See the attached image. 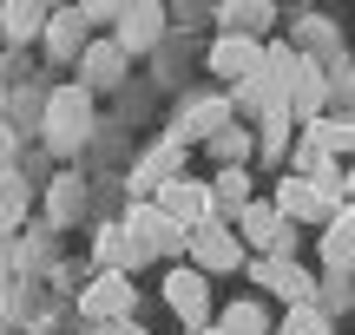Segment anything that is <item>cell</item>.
I'll use <instances>...</instances> for the list:
<instances>
[{
    "label": "cell",
    "mask_w": 355,
    "mask_h": 335,
    "mask_svg": "<svg viewBox=\"0 0 355 335\" xmlns=\"http://www.w3.org/2000/svg\"><path fill=\"white\" fill-rule=\"evenodd\" d=\"M92 138V92L86 86H53L46 92V145L53 152H79Z\"/></svg>",
    "instance_id": "1"
},
{
    "label": "cell",
    "mask_w": 355,
    "mask_h": 335,
    "mask_svg": "<svg viewBox=\"0 0 355 335\" xmlns=\"http://www.w3.org/2000/svg\"><path fill=\"white\" fill-rule=\"evenodd\" d=\"M165 302H171V316H178L191 335L217 329V309H211V276H204L198 263H178V270H165Z\"/></svg>",
    "instance_id": "2"
},
{
    "label": "cell",
    "mask_w": 355,
    "mask_h": 335,
    "mask_svg": "<svg viewBox=\"0 0 355 335\" xmlns=\"http://www.w3.org/2000/svg\"><path fill=\"white\" fill-rule=\"evenodd\" d=\"M211 73L230 79L237 92H243V86H263V79H270V46H263V39H250V33H217Z\"/></svg>",
    "instance_id": "3"
},
{
    "label": "cell",
    "mask_w": 355,
    "mask_h": 335,
    "mask_svg": "<svg viewBox=\"0 0 355 335\" xmlns=\"http://www.w3.org/2000/svg\"><path fill=\"white\" fill-rule=\"evenodd\" d=\"M125 230L145 244V257H158V263H171V257H191V230L178 217H165L158 204H132L125 210Z\"/></svg>",
    "instance_id": "4"
},
{
    "label": "cell",
    "mask_w": 355,
    "mask_h": 335,
    "mask_svg": "<svg viewBox=\"0 0 355 335\" xmlns=\"http://www.w3.org/2000/svg\"><path fill=\"white\" fill-rule=\"evenodd\" d=\"M132 302H139L132 276H112V270H99V276H92V289H79V316H86L92 329H105V323H132Z\"/></svg>",
    "instance_id": "5"
},
{
    "label": "cell",
    "mask_w": 355,
    "mask_h": 335,
    "mask_svg": "<svg viewBox=\"0 0 355 335\" xmlns=\"http://www.w3.org/2000/svg\"><path fill=\"white\" fill-rule=\"evenodd\" d=\"M191 263H198L204 276H230V270H243V237L230 230L224 217H211L204 230H191Z\"/></svg>",
    "instance_id": "6"
},
{
    "label": "cell",
    "mask_w": 355,
    "mask_h": 335,
    "mask_svg": "<svg viewBox=\"0 0 355 335\" xmlns=\"http://www.w3.org/2000/svg\"><path fill=\"white\" fill-rule=\"evenodd\" d=\"M152 204L165 210V217H178L184 230H204V224L217 217V204H211V184H198V178H171L165 191L152 197Z\"/></svg>",
    "instance_id": "7"
},
{
    "label": "cell",
    "mask_w": 355,
    "mask_h": 335,
    "mask_svg": "<svg viewBox=\"0 0 355 335\" xmlns=\"http://www.w3.org/2000/svg\"><path fill=\"white\" fill-rule=\"evenodd\" d=\"M237 237L243 250H270V257H290V217H283L277 204H250L237 217Z\"/></svg>",
    "instance_id": "8"
},
{
    "label": "cell",
    "mask_w": 355,
    "mask_h": 335,
    "mask_svg": "<svg viewBox=\"0 0 355 335\" xmlns=\"http://www.w3.org/2000/svg\"><path fill=\"white\" fill-rule=\"evenodd\" d=\"M171 178H184V138H178V132L158 145V152H145V165L132 171V191H139V204H152V197L165 191Z\"/></svg>",
    "instance_id": "9"
},
{
    "label": "cell",
    "mask_w": 355,
    "mask_h": 335,
    "mask_svg": "<svg viewBox=\"0 0 355 335\" xmlns=\"http://www.w3.org/2000/svg\"><path fill=\"white\" fill-rule=\"evenodd\" d=\"M92 257H99V270H112V276H132L139 263H152V257H145V244L125 230V224H105V230L92 237Z\"/></svg>",
    "instance_id": "10"
},
{
    "label": "cell",
    "mask_w": 355,
    "mask_h": 335,
    "mask_svg": "<svg viewBox=\"0 0 355 335\" xmlns=\"http://www.w3.org/2000/svg\"><path fill=\"white\" fill-rule=\"evenodd\" d=\"M257 276H263V283L277 289V296L290 302V309H309V302H316V289H322L316 276H309V270H296L290 257H270V263H263V270H257Z\"/></svg>",
    "instance_id": "11"
},
{
    "label": "cell",
    "mask_w": 355,
    "mask_h": 335,
    "mask_svg": "<svg viewBox=\"0 0 355 335\" xmlns=\"http://www.w3.org/2000/svg\"><path fill=\"white\" fill-rule=\"evenodd\" d=\"M125 60H132V53L119 46V39H92L86 60H79V79H86V92H92V86H119V79H125Z\"/></svg>",
    "instance_id": "12"
},
{
    "label": "cell",
    "mask_w": 355,
    "mask_h": 335,
    "mask_svg": "<svg viewBox=\"0 0 355 335\" xmlns=\"http://www.w3.org/2000/svg\"><path fill=\"white\" fill-rule=\"evenodd\" d=\"M316 257H322V270H355V204H349L336 224H322Z\"/></svg>",
    "instance_id": "13"
},
{
    "label": "cell",
    "mask_w": 355,
    "mask_h": 335,
    "mask_svg": "<svg viewBox=\"0 0 355 335\" xmlns=\"http://www.w3.org/2000/svg\"><path fill=\"white\" fill-rule=\"evenodd\" d=\"M158 33H165V7H152V0L145 7H119V46L125 53H145Z\"/></svg>",
    "instance_id": "14"
},
{
    "label": "cell",
    "mask_w": 355,
    "mask_h": 335,
    "mask_svg": "<svg viewBox=\"0 0 355 335\" xmlns=\"http://www.w3.org/2000/svg\"><path fill=\"white\" fill-rule=\"evenodd\" d=\"M211 204H217V217H243V210L257 204L250 197V171H237V165H217V178H211Z\"/></svg>",
    "instance_id": "15"
},
{
    "label": "cell",
    "mask_w": 355,
    "mask_h": 335,
    "mask_svg": "<svg viewBox=\"0 0 355 335\" xmlns=\"http://www.w3.org/2000/svg\"><path fill=\"white\" fill-rule=\"evenodd\" d=\"M86 46H92V39H86V7L53 13V26H46V53H53V60H73V53L86 60Z\"/></svg>",
    "instance_id": "16"
},
{
    "label": "cell",
    "mask_w": 355,
    "mask_h": 335,
    "mask_svg": "<svg viewBox=\"0 0 355 335\" xmlns=\"http://www.w3.org/2000/svg\"><path fill=\"white\" fill-rule=\"evenodd\" d=\"M217 335H270L263 302H224L217 309Z\"/></svg>",
    "instance_id": "17"
},
{
    "label": "cell",
    "mask_w": 355,
    "mask_h": 335,
    "mask_svg": "<svg viewBox=\"0 0 355 335\" xmlns=\"http://www.w3.org/2000/svg\"><path fill=\"white\" fill-rule=\"evenodd\" d=\"M322 92H329V79H322L316 66L303 60V73H296V99H290V112H309V125H316V112H322Z\"/></svg>",
    "instance_id": "18"
},
{
    "label": "cell",
    "mask_w": 355,
    "mask_h": 335,
    "mask_svg": "<svg viewBox=\"0 0 355 335\" xmlns=\"http://www.w3.org/2000/svg\"><path fill=\"white\" fill-rule=\"evenodd\" d=\"M290 105H283V112H263V158H283L290 152Z\"/></svg>",
    "instance_id": "19"
},
{
    "label": "cell",
    "mask_w": 355,
    "mask_h": 335,
    "mask_svg": "<svg viewBox=\"0 0 355 335\" xmlns=\"http://www.w3.org/2000/svg\"><path fill=\"white\" fill-rule=\"evenodd\" d=\"M0 20H7V33H13V39H33V33H40V20H53V13H46V7H20V0H13Z\"/></svg>",
    "instance_id": "20"
},
{
    "label": "cell",
    "mask_w": 355,
    "mask_h": 335,
    "mask_svg": "<svg viewBox=\"0 0 355 335\" xmlns=\"http://www.w3.org/2000/svg\"><path fill=\"white\" fill-rule=\"evenodd\" d=\"M283 335H336V329H329V316L309 302V309H290V316H283Z\"/></svg>",
    "instance_id": "21"
},
{
    "label": "cell",
    "mask_w": 355,
    "mask_h": 335,
    "mask_svg": "<svg viewBox=\"0 0 355 335\" xmlns=\"http://www.w3.org/2000/svg\"><path fill=\"white\" fill-rule=\"evenodd\" d=\"M211 152L224 158V165H237V171H243V158H250V132H237V125H230V132H217V138H211Z\"/></svg>",
    "instance_id": "22"
},
{
    "label": "cell",
    "mask_w": 355,
    "mask_h": 335,
    "mask_svg": "<svg viewBox=\"0 0 355 335\" xmlns=\"http://www.w3.org/2000/svg\"><path fill=\"white\" fill-rule=\"evenodd\" d=\"M79 197H86V191H79V178H53V217H73Z\"/></svg>",
    "instance_id": "23"
},
{
    "label": "cell",
    "mask_w": 355,
    "mask_h": 335,
    "mask_svg": "<svg viewBox=\"0 0 355 335\" xmlns=\"http://www.w3.org/2000/svg\"><path fill=\"white\" fill-rule=\"evenodd\" d=\"M92 335H145L139 323H105V329H92Z\"/></svg>",
    "instance_id": "24"
},
{
    "label": "cell",
    "mask_w": 355,
    "mask_h": 335,
    "mask_svg": "<svg viewBox=\"0 0 355 335\" xmlns=\"http://www.w3.org/2000/svg\"><path fill=\"white\" fill-rule=\"evenodd\" d=\"M349 197H355V165H349Z\"/></svg>",
    "instance_id": "25"
}]
</instances>
